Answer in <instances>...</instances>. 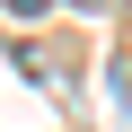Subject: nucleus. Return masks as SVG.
Returning a JSON list of instances; mask_svg holds the SVG:
<instances>
[{"label":"nucleus","instance_id":"nucleus-1","mask_svg":"<svg viewBox=\"0 0 132 132\" xmlns=\"http://www.w3.org/2000/svg\"><path fill=\"white\" fill-rule=\"evenodd\" d=\"M9 9H18V18H44V9H53V0H9Z\"/></svg>","mask_w":132,"mask_h":132},{"label":"nucleus","instance_id":"nucleus-2","mask_svg":"<svg viewBox=\"0 0 132 132\" xmlns=\"http://www.w3.org/2000/svg\"><path fill=\"white\" fill-rule=\"evenodd\" d=\"M71 9H106V0H71Z\"/></svg>","mask_w":132,"mask_h":132}]
</instances>
